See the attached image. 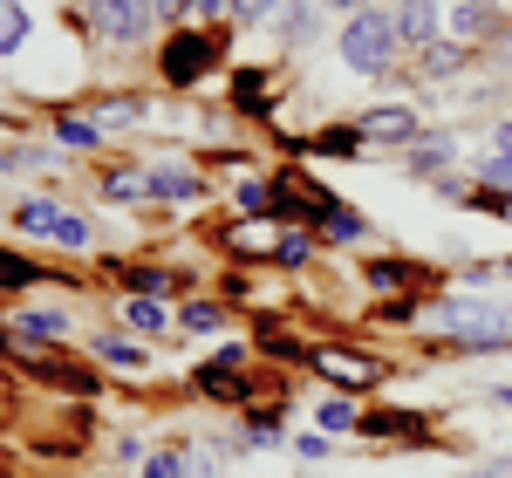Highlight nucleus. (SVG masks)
I'll list each match as a JSON object with an SVG mask.
<instances>
[{
	"instance_id": "6ab92c4d",
	"label": "nucleus",
	"mask_w": 512,
	"mask_h": 478,
	"mask_svg": "<svg viewBox=\"0 0 512 478\" xmlns=\"http://www.w3.org/2000/svg\"><path fill=\"white\" fill-rule=\"evenodd\" d=\"M280 239H287V233H274V226H239L233 246H239V253H280Z\"/></svg>"
},
{
	"instance_id": "a19ab883",
	"label": "nucleus",
	"mask_w": 512,
	"mask_h": 478,
	"mask_svg": "<svg viewBox=\"0 0 512 478\" xmlns=\"http://www.w3.org/2000/svg\"><path fill=\"white\" fill-rule=\"evenodd\" d=\"M499 41H506V55H512V28H506V35H499Z\"/></svg>"
},
{
	"instance_id": "423d86ee",
	"label": "nucleus",
	"mask_w": 512,
	"mask_h": 478,
	"mask_svg": "<svg viewBox=\"0 0 512 478\" xmlns=\"http://www.w3.org/2000/svg\"><path fill=\"white\" fill-rule=\"evenodd\" d=\"M444 28H451V41H485V35H506V14L485 7V0H451Z\"/></svg>"
},
{
	"instance_id": "20e7f679",
	"label": "nucleus",
	"mask_w": 512,
	"mask_h": 478,
	"mask_svg": "<svg viewBox=\"0 0 512 478\" xmlns=\"http://www.w3.org/2000/svg\"><path fill=\"white\" fill-rule=\"evenodd\" d=\"M219 69V41L205 35V28H178V35L164 41V82L171 89H192L198 76H212Z\"/></svg>"
},
{
	"instance_id": "4c0bfd02",
	"label": "nucleus",
	"mask_w": 512,
	"mask_h": 478,
	"mask_svg": "<svg viewBox=\"0 0 512 478\" xmlns=\"http://www.w3.org/2000/svg\"><path fill=\"white\" fill-rule=\"evenodd\" d=\"M219 7H226V0H198V14H219Z\"/></svg>"
},
{
	"instance_id": "0eeeda50",
	"label": "nucleus",
	"mask_w": 512,
	"mask_h": 478,
	"mask_svg": "<svg viewBox=\"0 0 512 478\" xmlns=\"http://www.w3.org/2000/svg\"><path fill=\"white\" fill-rule=\"evenodd\" d=\"M437 0H396V35H403V48H431L437 41Z\"/></svg>"
},
{
	"instance_id": "6e6552de",
	"label": "nucleus",
	"mask_w": 512,
	"mask_h": 478,
	"mask_svg": "<svg viewBox=\"0 0 512 478\" xmlns=\"http://www.w3.org/2000/svg\"><path fill=\"white\" fill-rule=\"evenodd\" d=\"M355 130H362V144H410L417 117L410 110H369V117H355Z\"/></svg>"
},
{
	"instance_id": "ddd939ff",
	"label": "nucleus",
	"mask_w": 512,
	"mask_h": 478,
	"mask_svg": "<svg viewBox=\"0 0 512 478\" xmlns=\"http://www.w3.org/2000/svg\"><path fill=\"white\" fill-rule=\"evenodd\" d=\"M458 69H465V41H431V48H424V76L431 82L458 76Z\"/></svg>"
},
{
	"instance_id": "e433bc0d",
	"label": "nucleus",
	"mask_w": 512,
	"mask_h": 478,
	"mask_svg": "<svg viewBox=\"0 0 512 478\" xmlns=\"http://www.w3.org/2000/svg\"><path fill=\"white\" fill-rule=\"evenodd\" d=\"M465 478H512L506 465H485V472H465Z\"/></svg>"
},
{
	"instance_id": "b1692460",
	"label": "nucleus",
	"mask_w": 512,
	"mask_h": 478,
	"mask_svg": "<svg viewBox=\"0 0 512 478\" xmlns=\"http://www.w3.org/2000/svg\"><path fill=\"white\" fill-rule=\"evenodd\" d=\"M123 315H130V328H164V308L151 301V294H137V301H130Z\"/></svg>"
},
{
	"instance_id": "9d476101",
	"label": "nucleus",
	"mask_w": 512,
	"mask_h": 478,
	"mask_svg": "<svg viewBox=\"0 0 512 478\" xmlns=\"http://www.w3.org/2000/svg\"><path fill=\"white\" fill-rule=\"evenodd\" d=\"M280 35H287V48L315 41V35H321V14H315V0H287V14H280Z\"/></svg>"
},
{
	"instance_id": "dca6fc26",
	"label": "nucleus",
	"mask_w": 512,
	"mask_h": 478,
	"mask_svg": "<svg viewBox=\"0 0 512 478\" xmlns=\"http://www.w3.org/2000/svg\"><path fill=\"white\" fill-rule=\"evenodd\" d=\"M308 151H321V158H355V151H362V130H321L315 144H308Z\"/></svg>"
},
{
	"instance_id": "79ce46f5",
	"label": "nucleus",
	"mask_w": 512,
	"mask_h": 478,
	"mask_svg": "<svg viewBox=\"0 0 512 478\" xmlns=\"http://www.w3.org/2000/svg\"><path fill=\"white\" fill-rule=\"evenodd\" d=\"M506 472H512V458H506Z\"/></svg>"
},
{
	"instance_id": "aec40b11",
	"label": "nucleus",
	"mask_w": 512,
	"mask_h": 478,
	"mask_svg": "<svg viewBox=\"0 0 512 478\" xmlns=\"http://www.w3.org/2000/svg\"><path fill=\"white\" fill-rule=\"evenodd\" d=\"M35 260H21V253H7V246H0V287H35Z\"/></svg>"
},
{
	"instance_id": "f3484780",
	"label": "nucleus",
	"mask_w": 512,
	"mask_h": 478,
	"mask_svg": "<svg viewBox=\"0 0 512 478\" xmlns=\"http://www.w3.org/2000/svg\"><path fill=\"white\" fill-rule=\"evenodd\" d=\"M233 103H239V110H253V117H260V110H267V76H260V69H246V76L233 82Z\"/></svg>"
},
{
	"instance_id": "72a5a7b5",
	"label": "nucleus",
	"mask_w": 512,
	"mask_h": 478,
	"mask_svg": "<svg viewBox=\"0 0 512 478\" xmlns=\"http://www.w3.org/2000/svg\"><path fill=\"white\" fill-rule=\"evenodd\" d=\"M417 164H424V171H437V164H451V144H424V151H417Z\"/></svg>"
},
{
	"instance_id": "c9c22d12",
	"label": "nucleus",
	"mask_w": 512,
	"mask_h": 478,
	"mask_svg": "<svg viewBox=\"0 0 512 478\" xmlns=\"http://www.w3.org/2000/svg\"><path fill=\"white\" fill-rule=\"evenodd\" d=\"M492 151H512V117L499 123V130H492Z\"/></svg>"
},
{
	"instance_id": "4be33fe9",
	"label": "nucleus",
	"mask_w": 512,
	"mask_h": 478,
	"mask_svg": "<svg viewBox=\"0 0 512 478\" xmlns=\"http://www.w3.org/2000/svg\"><path fill=\"white\" fill-rule=\"evenodd\" d=\"M123 287H137V294H171V274H164V267H123Z\"/></svg>"
},
{
	"instance_id": "ea45409f",
	"label": "nucleus",
	"mask_w": 512,
	"mask_h": 478,
	"mask_svg": "<svg viewBox=\"0 0 512 478\" xmlns=\"http://www.w3.org/2000/svg\"><path fill=\"white\" fill-rule=\"evenodd\" d=\"M499 403H506V410H512V390H499Z\"/></svg>"
},
{
	"instance_id": "bb28decb",
	"label": "nucleus",
	"mask_w": 512,
	"mask_h": 478,
	"mask_svg": "<svg viewBox=\"0 0 512 478\" xmlns=\"http://www.w3.org/2000/svg\"><path fill=\"white\" fill-rule=\"evenodd\" d=\"M239 205H246V212H274V192H267V178H246V185H239Z\"/></svg>"
},
{
	"instance_id": "f257e3e1",
	"label": "nucleus",
	"mask_w": 512,
	"mask_h": 478,
	"mask_svg": "<svg viewBox=\"0 0 512 478\" xmlns=\"http://www.w3.org/2000/svg\"><path fill=\"white\" fill-rule=\"evenodd\" d=\"M396 48H403V35H396V14H383V7H355V21H342V62L362 76L396 69Z\"/></svg>"
},
{
	"instance_id": "7ed1b4c3",
	"label": "nucleus",
	"mask_w": 512,
	"mask_h": 478,
	"mask_svg": "<svg viewBox=\"0 0 512 478\" xmlns=\"http://www.w3.org/2000/svg\"><path fill=\"white\" fill-rule=\"evenodd\" d=\"M76 14L96 41H144L158 21V0H82Z\"/></svg>"
},
{
	"instance_id": "a878e982",
	"label": "nucleus",
	"mask_w": 512,
	"mask_h": 478,
	"mask_svg": "<svg viewBox=\"0 0 512 478\" xmlns=\"http://www.w3.org/2000/svg\"><path fill=\"white\" fill-rule=\"evenodd\" d=\"M178 321H185V328H219V321H226V308H219V301H192Z\"/></svg>"
},
{
	"instance_id": "4468645a",
	"label": "nucleus",
	"mask_w": 512,
	"mask_h": 478,
	"mask_svg": "<svg viewBox=\"0 0 512 478\" xmlns=\"http://www.w3.org/2000/svg\"><path fill=\"white\" fill-rule=\"evenodd\" d=\"M96 362H103V369H123V376H130V369H144V349H130L123 335H96Z\"/></svg>"
},
{
	"instance_id": "2eb2a0df",
	"label": "nucleus",
	"mask_w": 512,
	"mask_h": 478,
	"mask_svg": "<svg viewBox=\"0 0 512 478\" xmlns=\"http://www.w3.org/2000/svg\"><path fill=\"white\" fill-rule=\"evenodd\" d=\"M28 41V7L21 0H0V55H14Z\"/></svg>"
},
{
	"instance_id": "f8f14e48",
	"label": "nucleus",
	"mask_w": 512,
	"mask_h": 478,
	"mask_svg": "<svg viewBox=\"0 0 512 478\" xmlns=\"http://www.w3.org/2000/svg\"><path fill=\"white\" fill-rule=\"evenodd\" d=\"M96 192H103L110 205H130V199H144V192H151V178H137L130 164H117V171H103V185H96Z\"/></svg>"
},
{
	"instance_id": "f704fd0d",
	"label": "nucleus",
	"mask_w": 512,
	"mask_h": 478,
	"mask_svg": "<svg viewBox=\"0 0 512 478\" xmlns=\"http://www.w3.org/2000/svg\"><path fill=\"white\" fill-rule=\"evenodd\" d=\"M267 7H274V0H233V14H239V21H260Z\"/></svg>"
},
{
	"instance_id": "cd10ccee",
	"label": "nucleus",
	"mask_w": 512,
	"mask_h": 478,
	"mask_svg": "<svg viewBox=\"0 0 512 478\" xmlns=\"http://www.w3.org/2000/svg\"><path fill=\"white\" fill-rule=\"evenodd\" d=\"M144 478H185V458H178V451H158V458L144 465Z\"/></svg>"
},
{
	"instance_id": "a211bd4d",
	"label": "nucleus",
	"mask_w": 512,
	"mask_h": 478,
	"mask_svg": "<svg viewBox=\"0 0 512 478\" xmlns=\"http://www.w3.org/2000/svg\"><path fill=\"white\" fill-rule=\"evenodd\" d=\"M321 233H328V239H342V246H349V239H362L369 226H362L355 212H342V205H328V212H321Z\"/></svg>"
},
{
	"instance_id": "5701e85b",
	"label": "nucleus",
	"mask_w": 512,
	"mask_h": 478,
	"mask_svg": "<svg viewBox=\"0 0 512 478\" xmlns=\"http://www.w3.org/2000/svg\"><path fill=\"white\" fill-rule=\"evenodd\" d=\"M485 185L512 199V151H492V158H485Z\"/></svg>"
},
{
	"instance_id": "58836bf2",
	"label": "nucleus",
	"mask_w": 512,
	"mask_h": 478,
	"mask_svg": "<svg viewBox=\"0 0 512 478\" xmlns=\"http://www.w3.org/2000/svg\"><path fill=\"white\" fill-rule=\"evenodd\" d=\"M335 7H369V0H335Z\"/></svg>"
},
{
	"instance_id": "f03ea898",
	"label": "nucleus",
	"mask_w": 512,
	"mask_h": 478,
	"mask_svg": "<svg viewBox=\"0 0 512 478\" xmlns=\"http://www.w3.org/2000/svg\"><path fill=\"white\" fill-rule=\"evenodd\" d=\"M437 328L451 342H465V356L512 349V315L506 308H485V301H437Z\"/></svg>"
},
{
	"instance_id": "7c9ffc66",
	"label": "nucleus",
	"mask_w": 512,
	"mask_h": 478,
	"mask_svg": "<svg viewBox=\"0 0 512 478\" xmlns=\"http://www.w3.org/2000/svg\"><path fill=\"white\" fill-rule=\"evenodd\" d=\"M369 287H383V294L403 287V267H396V260H376V267H369Z\"/></svg>"
},
{
	"instance_id": "9b49d317",
	"label": "nucleus",
	"mask_w": 512,
	"mask_h": 478,
	"mask_svg": "<svg viewBox=\"0 0 512 478\" xmlns=\"http://www.w3.org/2000/svg\"><path fill=\"white\" fill-rule=\"evenodd\" d=\"M198 192V171H185V164H158V171H151V199H192Z\"/></svg>"
},
{
	"instance_id": "39448f33",
	"label": "nucleus",
	"mask_w": 512,
	"mask_h": 478,
	"mask_svg": "<svg viewBox=\"0 0 512 478\" xmlns=\"http://www.w3.org/2000/svg\"><path fill=\"white\" fill-rule=\"evenodd\" d=\"M308 362H315L328 383H342V390H369V383L383 376V362H376V356H362V349H315Z\"/></svg>"
},
{
	"instance_id": "c756f323",
	"label": "nucleus",
	"mask_w": 512,
	"mask_h": 478,
	"mask_svg": "<svg viewBox=\"0 0 512 478\" xmlns=\"http://www.w3.org/2000/svg\"><path fill=\"white\" fill-rule=\"evenodd\" d=\"M103 130H117V123H137V103H130V96H123V103H103Z\"/></svg>"
},
{
	"instance_id": "393cba45",
	"label": "nucleus",
	"mask_w": 512,
	"mask_h": 478,
	"mask_svg": "<svg viewBox=\"0 0 512 478\" xmlns=\"http://www.w3.org/2000/svg\"><path fill=\"white\" fill-rule=\"evenodd\" d=\"M55 239H62V246H89V219H82V212H62V219H55Z\"/></svg>"
},
{
	"instance_id": "c85d7f7f",
	"label": "nucleus",
	"mask_w": 512,
	"mask_h": 478,
	"mask_svg": "<svg viewBox=\"0 0 512 478\" xmlns=\"http://www.w3.org/2000/svg\"><path fill=\"white\" fill-rule=\"evenodd\" d=\"M274 260H280V267H301V260H308V233H287Z\"/></svg>"
},
{
	"instance_id": "1a4fd4ad",
	"label": "nucleus",
	"mask_w": 512,
	"mask_h": 478,
	"mask_svg": "<svg viewBox=\"0 0 512 478\" xmlns=\"http://www.w3.org/2000/svg\"><path fill=\"white\" fill-rule=\"evenodd\" d=\"M55 144H62V151H96V144H103V123L62 110V117H55Z\"/></svg>"
},
{
	"instance_id": "2f4dec72",
	"label": "nucleus",
	"mask_w": 512,
	"mask_h": 478,
	"mask_svg": "<svg viewBox=\"0 0 512 478\" xmlns=\"http://www.w3.org/2000/svg\"><path fill=\"white\" fill-rule=\"evenodd\" d=\"M349 424H355L349 403H321V431H349Z\"/></svg>"
},
{
	"instance_id": "412c9836",
	"label": "nucleus",
	"mask_w": 512,
	"mask_h": 478,
	"mask_svg": "<svg viewBox=\"0 0 512 478\" xmlns=\"http://www.w3.org/2000/svg\"><path fill=\"white\" fill-rule=\"evenodd\" d=\"M14 219H21L28 233H55V219H62V205H48V199H28L21 212H14Z\"/></svg>"
},
{
	"instance_id": "473e14b6",
	"label": "nucleus",
	"mask_w": 512,
	"mask_h": 478,
	"mask_svg": "<svg viewBox=\"0 0 512 478\" xmlns=\"http://www.w3.org/2000/svg\"><path fill=\"white\" fill-rule=\"evenodd\" d=\"M198 0H158V21H192Z\"/></svg>"
}]
</instances>
